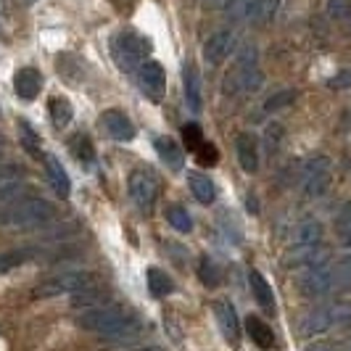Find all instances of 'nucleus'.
<instances>
[{
  "label": "nucleus",
  "mask_w": 351,
  "mask_h": 351,
  "mask_svg": "<svg viewBox=\"0 0 351 351\" xmlns=\"http://www.w3.org/2000/svg\"><path fill=\"white\" fill-rule=\"evenodd\" d=\"M77 325L82 330L108 335V338H127V335L138 333L135 317H130L127 312H119V309H104V306L82 312L77 317Z\"/></svg>",
  "instance_id": "nucleus-1"
},
{
  "label": "nucleus",
  "mask_w": 351,
  "mask_h": 351,
  "mask_svg": "<svg viewBox=\"0 0 351 351\" xmlns=\"http://www.w3.org/2000/svg\"><path fill=\"white\" fill-rule=\"evenodd\" d=\"M56 211L48 201L43 198H32V201H21L14 209H8L5 214H0V222H8L19 230H37L51 225Z\"/></svg>",
  "instance_id": "nucleus-2"
},
{
  "label": "nucleus",
  "mask_w": 351,
  "mask_h": 351,
  "mask_svg": "<svg viewBox=\"0 0 351 351\" xmlns=\"http://www.w3.org/2000/svg\"><path fill=\"white\" fill-rule=\"evenodd\" d=\"M93 285V275L90 272H80V269H69V272H58L48 280H43L32 291L35 299H53V296H64V293H80Z\"/></svg>",
  "instance_id": "nucleus-3"
},
{
  "label": "nucleus",
  "mask_w": 351,
  "mask_h": 351,
  "mask_svg": "<svg viewBox=\"0 0 351 351\" xmlns=\"http://www.w3.org/2000/svg\"><path fill=\"white\" fill-rule=\"evenodd\" d=\"M148 53H151V40L135 35V32H122L111 43V56L122 71H132L138 66V61H143Z\"/></svg>",
  "instance_id": "nucleus-4"
},
{
  "label": "nucleus",
  "mask_w": 351,
  "mask_h": 351,
  "mask_svg": "<svg viewBox=\"0 0 351 351\" xmlns=\"http://www.w3.org/2000/svg\"><path fill=\"white\" fill-rule=\"evenodd\" d=\"M299 291L309 299H322L335 291L333 282V267L322 264V267H309L299 275Z\"/></svg>",
  "instance_id": "nucleus-5"
},
{
  "label": "nucleus",
  "mask_w": 351,
  "mask_h": 351,
  "mask_svg": "<svg viewBox=\"0 0 351 351\" xmlns=\"http://www.w3.org/2000/svg\"><path fill=\"white\" fill-rule=\"evenodd\" d=\"M349 317H351L349 306L315 309V312H309V315L301 319L299 333L304 335V338H309V335H319V333H325V330H330V325H333V322H343V319H349Z\"/></svg>",
  "instance_id": "nucleus-6"
},
{
  "label": "nucleus",
  "mask_w": 351,
  "mask_h": 351,
  "mask_svg": "<svg viewBox=\"0 0 351 351\" xmlns=\"http://www.w3.org/2000/svg\"><path fill=\"white\" fill-rule=\"evenodd\" d=\"M127 191H130V198L138 204V209L148 211L156 201V177L145 169H135L127 180Z\"/></svg>",
  "instance_id": "nucleus-7"
},
{
  "label": "nucleus",
  "mask_w": 351,
  "mask_h": 351,
  "mask_svg": "<svg viewBox=\"0 0 351 351\" xmlns=\"http://www.w3.org/2000/svg\"><path fill=\"white\" fill-rule=\"evenodd\" d=\"M304 193L317 198V195H322L328 191V185H330V161L325 156H317L312 161H306V167H304Z\"/></svg>",
  "instance_id": "nucleus-8"
},
{
  "label": "nucleus",
  "mask_w": 351,
  "mask_h": 351,
  "mask_svg": "<svg viewBox=\"0 0 351 351\" xmlns=\"http://www.w3.org/2000/svg\"><path fill=\"white\" fill-rule=\"evenodd\" d=\"M101 122H104L106 132H108V135H111L114 141L130 143L132 138H135V124L130 122V117H127L124 111H117V108H108V111H104Z\"/></svg>",
  "instance_id": "nucleus-9"
},
{
  "label": "nucleus",
  "mask_w": 351,
  "mask_h": 351,
  "mask_svg": "<svg viewBox=\"0 0 351 351\" xmlns=\"http://www.w3.org/2000/svg\"><path fill=\"white\" fill-rule=\"evenodd\" d=\"M232 45H235V35H232L230 29L214 32V35L206 40V45H204V58H206V64H211V66L222 64L230 56V51H232Z\"/></svg>",
  "instance_id": "nucleus-10"
},
{
  "label": "nucleus",
  "mask_w": 351,
  "mask_h": 351,
  "mask_svg": "<svg viewBox=\"0 0 351 351\" xmlns=\"http://www.w3.org/2000/svg\"><path fill=\"white\" fill-rule=\"evenodd\" d=\"M40 88H43V74L32 66H24L14 74V90L21 101H35Z\"/></svg>",
  "instance_id": "nucleus-11"
},
{
  "label": "nucleus",
  "mask_w": 351,
  "mask_h": 351,
  "mask_svg": "<svg viewBox=\"0 0 351 351\" xmlns=\"http://www.w3.org/2000/svg\"><path fill=\"white\" fill-rule=\"evenodd\" d=\"M214 315L219 319L222 335L228 338L230 343H238V338H241V322H238V315H235L232 304L230 301H217L214 304Z\"/></svg>",
  "instance_id": "nucleus-12"
},
{
  "label": "nucleus",
  "mask_w": 351,
  "mask_h": 351,
  "mask_svg": "<svg viewBox=\"0 0 351 351\" xmlns=\"http://www.w3.org/2000/svg\"><path fill=\"white\" fill-rule=\"evenodd\" d=\"M182 90H185V104L188 108L198 114L201 111V80H198V71L193 64H185L182 66Z\"/></svg>",
  "instance_id": "nucleus-13"
},
{
  "label": "nucleus",
  "mask_w": 351,
  "mask_h": 351,
  "mask_svg": "<svg viewBox=\"0 0 351 351\" xmlns=\"http://www.w3.org/2000/svg\"><path fill=\"white\" fill-rule=\"evenodd\" d=\"M319 241H322V225L312 219V217H306L304 222H299V228H296V235H293V248H312V246H319Z\"/></svg>",
  "instance_id": "nucleus-14"
},
{
  "label": "nucleus",
  "mask_w": 351,
  "mask_h": 351,
  "mask_svg": "<svg viewBox=\"0 0 351 351\" xmlns=\"http://www.w3.org/2000/svg\"><path fill=\"white\" fill-rule=\"evenodd\" d=\"M45 169H48V177H51L53 191L61 195V198H69L71 182H69V175H66V169L61 167V161H58L56 156H45Z\"/></svg>",
  "instance_id": "nucleus-15"
},
{
  "label": "nucleus",
  "mask_w": 351,
  "mask_h": 351,
  "mask_svg": "<svg viewBox=\"0 0 351 351\" xmlns=\"http://www.w3.org/2000/svg\"><path fill=\"white\" fill-rule=\"evenodd\" d=\"M138 74H141L143 90H148V93H154V95H158L161 88H164V82H167L164 69H161V64H156V61H145Z\"/></svg>",
  "instance_id": "nucleus-16"
},
{
  "label": "nucleus",
  "mask_w": 351,
  "mask_h": 351,
  "mask_svg": "<svg viewBox=\"0 0 351 351\" xmlns=\"http://www.w3.org/2000/svg\"><path fill=\"white\" fill-rule=\"evenodd\" d=\"M238 161L243 167V172H256L259 167V154H256V141L251 135H238Z\"/></svg>",
  "instance_id": "nucleus-17"
},
{
  "label": "nucleus",
  "mask_w": 351,
  "mask_h": 351,
  "mask_svg": "<svg viewBox=\"0 0 351 351\" xmlns=\"http://www.w3.org/2000/svg\"><path fill=\"white\" fill-rule=\"evenodd\" d=\"M246 328H248V335H251V341H254L259 349H272V346H275V335H272V328H269L267 322H262L259 317H248Z\"/></svg>",
  "instance_id": "nucleus-18"
},
{
  "label": "nucleus",
  "mask_w": 351,
  "mask_h": 351,
  "mask_svg": "<svg viewBox=\"0 0 351 351\" xmlns=\"http://www.w3.org/2000/svg\"><path fill=\"white\" fill-rule=\"evenodd\" d=\"M27 195V185L19 180H5L0 182V209H14L16 204L24 201Z\"/></svg>",
  "instance_id": "nucleus-19"
},
{
  "label": "nucleus",
  "mask_w": 351,
  "mask_h": 351,
  "mask_svg": "<svg viewBox=\"0 0 351 351\" xmlns=\"http://www.w3.org/2000/svg\"><path fill=\"white\" fill-rule=\"evenodd\" d=\"M188 185H191V191H193L195 198H198L201 204H206V206L217 198L214 182H211L206 175H201V172H188Z\"/></svg>",
  "instance_id": "nucleus-20"
},
{
  "label": "nucleus",
  "mask_w": 351,
  "mask_h": 351,
  "mask_svg": "<svg viewBox=\"0 0 351 351\" xmlns=\"http://www.w3.org/2000/svg\"><path fill=\"white\" fill-rule=\"evenodd\" d=\"M248 278H251V291H254V296H256V301H259V306L267 309V312H272V309H275V296H272L269 282L264 280V275L262 272H256V269H254Z\"/></svg>",
  "instance_id": "nucleus-21"
},
{
  "label": "nucleus",
  "mask_w": 351,
  "mask_h": 351,
  "mask_svg": "<svg viewBox=\"0 0 351 351\" xmlns=\"http://www.w3.org/2000/svg\"><path fill=\"white\" fill-rule=\"evenodd\" d=\"M108 299L101 288H85V291H80V293H71V306L74 309H98V306H104V301Z\"/></svg>",
  "instance_id": "nucleus-22"
},
{
  "label": "nucleus",
  "mask_w": 351,
  "mask_h": 351,
  "mask_svg": "<svg viewBox=\"0 0 351 351\" xmlns=\"http://www.w3.org/2000/svg\"><path fill=\"white\" fill-rule=\"evenodd\" d=\"M154 148H156V154L161 156V161L169 164V169H175V172L182 169V154H180V148H177L169 138H156V141H154Z\"/></svg>",
  "instance_id": "nucleus-23"
},
{
  "label": "nucleus",
  "mask_w": 351,
  "mask_h": 351,
  "mask_svg": "<svg viewBox=\"0 0 351 351\" xmlns=\"http://www.w3.org/2000/svg\"><path fill=\"white\" fill-rule=\"evenodd\" d=\"M48 111H51V119L56 127H66V124L74 119V108L66 98H53L48 104Z\"/></svg>",
  "instance_id": "nucleus-24"
},
{
  "label": "nucleus",
  "mask_w": 351,
  "mask_h": 351,
  "mask_svg": "<svg viewBox=\"0 0 351 351\" xmlns=\"http://www.w3.org/2000/svg\"><path fill=\"white\" fill-rule=\"evenodd\" d=\"M148 288H151V293L158 296V299H161V296H169V293L175 291V285L167 278V272H161L156 267L148 269Z\"/></svg>",
  "instance_id": "nucleus-25"
},
{
  "label": "nucleus",
  "mask_w": 351,
  "mask_h": 351,
  "mask_svg": "<svg viewBox=\"0 0 351 351\" xmlns=\"http://www.w3.org/2000/svg\"><path fill=\"white\" fill-rule=\"evenodd\" d=\"M71 154L77 161H82L85 167H90L93 161H95V148H93V143H90L88 135H77V138H71Z\"/></svg>",
  "instance_id": "nucleus-26"
},
{
  "label": "nucleus",
  "mask_w": 351,
  "mask_h": 351,
  "mask_svg": "<svg viewBox=\"0 0 351 351\" xmlns=\"http://www.w3.org/2000/svg\"><path fill=\"white\" fill-rule=\"evenodd\" d=\"M167 219H169V225H172L177 232H191V230H193L191 214H188V209H182L180 204H175V206L167 209Z\"/></svg>",
  "instance_id": "nucleus-27"
},
{
  "label": "nucleus",
  "mask_w": 351,
  "mask_h": 351,
  "mask_svg": "<svg viewBox=\"0 0 351 351\" xmlns=\"http://www.w3.org/2000/svg\"><path fill=\"white\" fill-rule=\"evenodd\" d=\"M198 278L206 288H217L219 285V267L214 264V259L209 256H201L198 259Z\"/></svg>",
  "instance_id": "nucleus-28"
},
{
  "label": "nucleus",
  "mask_w": 351,
  "mask_h": 351,
  "mask_svg": "<svg viewBox=\"0 0 351 351\" xmlns=\"http://www.w3.org/2000/svg\"><path fill=\"white\" fill-rule=\"evenodd\" d=\"M32 259V251H5V254H0V275H5V272H11V269H16L21 264H27Z\"/></svg>",
  "instance_id": "nucleus-29"
},
{
  "label": "nucleus",
  "mask_w": 351,
  "mask_h": 351,
  "mask_svg": "<svg viewBox=\"0 0 351 351\" xmlns=\"http://www.w3.org/2000/svg\"><path fill=\"white\" fill-rule=\"evenodd\" d=\"M254 8H256V0H230L225 11H228V19L241 21V19L254 16Z\"/></svg>",
  "instance_id": "nucleus-30"
},
{
  "label": "nucleus",
  "mask_w": 351,
  "mask_h": 351,
  "mask_svg": "<svg viewBox=\"0 0 351 351\" xmlns=\"http://www.w3.org/2000/svg\"><path fill=\"white\" fill-rule=\"evenodd\" d=\"M278 5H280V0H256V8H254V16L251 19L256 24H267L278 14Z\"/></svg>",
  "instance_id": "nucleus-31"
},
{
  "label": "nucleus",
  "mask_w": 351,
  "mask_h": 351,
  "mask_svg": "<svg viewBox=\"0 0 351 351\" xmlns=\"http://www.w3.org/2000/svg\"><path fill=\"white\" fill-rule=\"evenodd\" d=\"M328 16L335 21L351 19V0H328Z\"/></svg>",
  "instance_id": "nucleus-32"
},
{
  "label": "nucleus",
  "mask_w": 351,
  "mask_h": 351,
  "mask_svg": "<svg viewBox=\"0 0 351 351\" xmlns=\"http://www.w3.org/2000/svg\"><path fill=\"white\" fill-rule=\"evenodd\" d=\"M293 98H296V93H293V90H280V93H275V95L264 104V108H267V111H280V108L293 104Z\"/></svg>",
  "instance_id": "nucleus-33"
},
{
  "label": "nucleus",
  "mask_w": 351,
  "mask_h": 351,
  "mask_svg": "<svg viewBox=\"0 0 351 351\" xmlns=\"http://www.w3.org/2000/svg\"><path fill=\"white\" fill-rule=\"evenodd\" d=\"M195 156H198V164H201V167H214L217 158H219V154H217V148H214L211 143L204 141L198 148H195Z\"/></svg>",
  "instance_id": "nucleus-34"
},
{
  "label": "nucleus",
  "mask_w": 351,
  "mask_h": 351,
  "mask_svg": "<svg viewBox=\"0 0 351 351\" xmlns=\"http://www.w3.org/2000/svg\"><path fill=\"white\" fill-rule=\"evenodd\" d=\"M282 132H285V130H282V124H278V122H272V124H269V127H267V132H264V138H267V148H269V154L280 148Z\"/></svg>",
  "instance_id": "nucleus-35"
},
{
  "label": "nucleus",
  "mask_w": 351,
  "mask_h": 351,
  "mask_svg": "<svg viewBox=\"0 0 351 351\" xmlns=\"http://www.w3.org/2000/svg\"><path fill=\"white\" fill-rule=\"evenodd\" d=\"M19 132L24 135V145H27V151L29 154H35V156H40V148H37V135L35 130L29 127L27 122H19Z\"/></svg>",
  "instance_id": "nucleus-36"
},
{
  "label": "nucleus",
  "mask_w": 351,
  "mask_h": 351,
  "mask_svg": "<svg viewBox=\"0 0 351 351\" xmlns=\"http://www.w3.org/2000/svg\"><path fill=\"white\" fill-rule=\"evenodd\" d=\"M182 138H185V143H188V148H193V151L204 143V135H201V127H198V124L182 127Z\"/></svg>",
  "instance_id": "nucleus-37"
},
{
  "label": "nucleus",
  "mask_w": 351,
  "mask_h": 351,
  "mask_svg": "<svg viewBox=\"0 0 351 351\" xmlns=\"http://www.w3.org/2000/svg\"><path fill=\"white\" fill-rule=\"evenodd\" d=\"M328 88H333V90H343V88H351V71H338L333 80L328 82Z\"/></svg>",
  "instance_id": "nucleus-38"
},
{
  "label": "nucleus",
  "mask_w": 351,
  "mask_h": 351,
  "mask_svg": "<svg viewBox=\"0 0 351 351\" xmlns=\"http://www.w3.org/2000/svg\"><path fill=\"white\" fill-rule=\"evenodd\" d=\"M341 241L351 248V222L349 225H341Z\"/></svg>",
  "instance_id": "nucleus-39"
},
{
  "label": "nucleus",
  "mask_w": 351,
  "mask_h": 351,
  "mask_svg": "<svg viewBox=\"0 0 351 351\" xmlns=\"http://www.w3.org/2000/svg\"><path fill=\"white\" fill-rule=\"evenodd\" d=\"M306 351H338L333 343H315V346H309Z\"/></svg>",
  "instance_id": "nucleus-40"
},
{
  "label": "nucleus",
  "mask_w": 351,
  "mask_h": 351,
  "mask_svg": "<svg viewBox=\"0 0 351 351\" xmlns=\"http://www.w3.org/2000/svg\"><path fill=\"white\" fill-rule=\"evenodd\" d=\"M246 209L251 211V214H256V211H259V206H256V198H254V195H248V198H246Z\"/></svg>",
  "instance_id": "nucleus-41"
},
{
  "label": "nucleus",
  "mask_w": 351,
  "mask_h": 351,
  "mask_svg": "<svg viewBox=\"0 0 351 351\" xmlns=\"http://www.w3.org/2000/svg\"><path fill=\"white\" fill-rule=\"evenodd\" d=\"M346 264H351V248H349V254H346Z\"/></svg>",
  "instance_id": "nucleus-42"
},
{
  "label": "nucleus",
  "mask_w": 351,
  "mask_h": 351,
  "mask_svg": "<svg viewBox=\"0 0 351 351\" xmlns=\"http://www.w3.org/2000/svg\"><path fill=\"white\" fill-rule=\"evenodd\" d=\"M143 351H158V349H143Z\"/></svg>",
  "instance_id": "nucleus-43"
},
{
  "label": "nucleus",
  "mask_w": 351,
  "mask_h": 351,
  "mask_svg": "<svg viewBox=\"0 0 351 351\" xmlns=\"http://www.w3.org/2000/svg\"><path fill=\"white\" fill-rule=\"evenodd\" d=\"M27 3H35V0H27Z\"/></svg>",
  "instance_id": "nucleus-44"
}]
</instances>
